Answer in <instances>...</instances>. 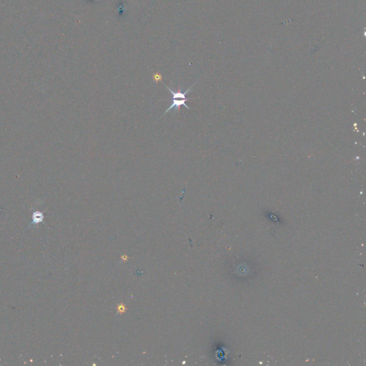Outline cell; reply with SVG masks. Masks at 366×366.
<instances>
[{
	"mask_svg": "<svg viewBox=\"0 0 366 366\" xmlns=\"http://www.w3.org/2000/svg\"><path fill=\"white\" fill-rule=\"evenodd\" d=\"M172 103L171 105H170L168 108L167 109V110L165 112V113L163 114V115H165V114H167V112L170 110H171L172 109H174V111L175 112H178L179 110V108H180V106H184L186 108L190 109L189 108V107L186 104V101H187V99H179V100L178 99H172ZM162 115V116H163Z\"/></svg>",
	"mask_w": 366,
	"mask_h": 366,
	"instance_id": "6da1fadb",
	"label": "cell"
},
{
	"mask_svg": "<svg viewBox=\"0 0 366 366\" xmlns=\"http://www.w3.org/2000/svg\"><path fill=\"white\" fill-rule=\"evenodd\" d=\"M194 85H195V84H194ZM193 85L191 86V87L190 88H189L188 90L185 91V92H182L180 90H179L178 92H174V91L172 90L171 89H170V88L168 87V86L165 85V87H166L167 90L170 91V93H171V94H172V99H184L188 100V99H190L191 98H190V97H186V95H187L188 92H190L191 90H192V87H193Z\"/></svg>",
	"mask_w": 366,
	"mask_h": 366,
	"instance_id": "7a4b0ae2",
	"label": "cell"
},
{
	"mask_svg": "<svg viewBox=\"0 0 366 366\" xmlns=\"http://www.w3.org/2000/svg\"><path fill=\"white\" fill-rule=\"evenodd\" d=\"M32 224H38L39 223H42L44 220V214L41 212L37 211L34 212L32 215Z\"/></svg>",
	"mask_w": 366,
	"mask_h": 366,
	"instance_id": "3957f363",
	"label": "cell"
},
{
	"mask_svg": "<svg viewBox=\"0 0 366 366\" xmlns=\"http://www.w3.org/2000/svg\"><path fill=\"white\" fill-rule=\"evenodd\" d=\"M126 311V307L124 305H119L118 307H117V312L120 313H125Z\"/></svg>",
	"mask_w": 366,
	"mask_h": 366,
	"instance_id": "277c9868",
	"label": "cell"
},
{
	"mask_svg": "<svg viewBox=\"0 0 366 366\" xmlns=\"http://www.w3.org/2000/svg\"><path fill=\"white\" fill-rule=\"evenodd\" d=\"M153 79L155 82L162 81V76H161V74L159 73H156L155 75L153 76Z\"/></svg>",
	"mask_w": 366,
	"mask_h": 366,
	"instance_id": "5b68a950",
	"label": "cell"
},
{
	"mask_svg": "<svg viewBox=\"0 0 366 366\" xmlns=\"http://www.w3.org/2000/svg\"><path fill=\"white\" fill-rule=\"evenodd\" d=\"M122 260H127V256H126V255L122 256Z\"/></svg>",
	"mask_w": 366,
	"mask_h": 366,
	"instance_id": "8992f818",
	"label": "cell"
}]
</instances>
